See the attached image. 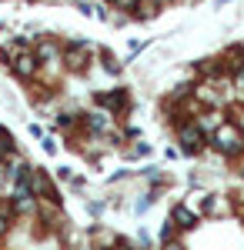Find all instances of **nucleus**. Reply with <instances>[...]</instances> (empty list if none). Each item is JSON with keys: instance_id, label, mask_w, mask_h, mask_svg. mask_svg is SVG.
Wrapping results in <instances>:
<instances>
[{"instance_id": "nucleus-1", "label": "nucleus", "mask_w": 244, "mask_h": 250, "mask_svg": "<svg viewBox=\"0 0 244 250\" xmlns=\"http://www.w3.org/2000/svg\"><path fill=\"white\" fill-rule=\"evenodd\" d=\"M211 144H214V150L224 157H238L244 150V134L234 127V124H221L214 134H211Z\"/></svg>"}, {"instance_id": "nucleus-2", "label": "nucleus", "mask_w": 244, "mask_h": 250, "mask_svg": "<svg viewBox=\"0 0 244 250\" xmlns=\"http://www.w3.org/2000/svg\"><path fill=\"white\" fill-rule=\"evenodd\" d=\"M177 140H181V154H201V147H204V130L197 127V124H181L177 127Z\"/></svg>"}, {"instance_id": "nucleus-3", "label": "nucleus", "mask_w": 244, "mask_h": 250, "mask_svg": "<svg viewBox=\"0 0 244 250\" xmlns=\"http://www.w3.org/2000/svg\"><path fill=\"white\" fill-rule=\"evenodd\" d=\"M91 43L87 40H74L71 47H67V54H64V63L71 67V70H87V63H91Z\"/></svg>"}, {"instance_id": "nucleus-4", "label": "nucleus", "mask_w": 244, "mask_h": 250, "mask_svg": "<svg viewBox=\"0 0 244 250\" xmlns=\"http://www.w3.org/2000/svg\"><path fill=\"white\" fill-rule=\"evenodd\" d=\"M27 180H30V190H34V197H44V200H50V204H60V197H57L54 184L47 180V173L37 170V167H30V173H27Z\"/></svg>"}, {"instance_id": "nucleus-5", "label": "nucleus", "mask_w": 244, "mask_h": 250, "mask_svg": "<svg viewBox=\"0 0 244 250\" xmlns=\"http://www.w3.org/2000/svg\"><path fill=\"white\" fill-rule=\"evenodd\" d=\"M171 224H174L177 230H194V227H197V213L191 210V207H184V204H177L174 213H171Z\"/></svg>"}, {"instance_id": "nucleus-6", "label": "nucleus", "mask_w": 244, "mask_h": 250, "mask_svg": "<svg viewBox=\"0 0 244 250\" xmlns=\"http://www.w3.org/2000/svg\"><path fill=\"white\" fill-rule=\"evenodd\" d=\"M97 104L107 107L114 114H127V94L124 90H114V94H97Z\"/></svg>"}, {"instance_id": "nucleus-7", "label": "nucleus", "mask_w": 244, "mask_h": 250, "mask_svg": "<svg viewBox=\"0 0 244 250\" xmlns=\"http://www.w3.org/2000/svg\"><path fill=\"white\" fill-rule=\"evenodd\" d=\"M37 57H34V54H17V57H14V74H17V77H24V80H30L34 77V74H37Z\"/></svg>"}, {"instance_id": "nucleus-8", "label": "nucleus", "mask_w": 244, "mask_h": 250, "mask_svg": "<svg viewBox=\"0 0 244 250\" xmlns=\"http://www.w3.org/2000/svg\"><path fill=\"white\" fill-rule=\"evenodd\" d=\"M87 130H91V134H107V130H111L107 114H87Z\"/></svg>"}, {"instance_id": "nucleus-9", "label": "nucleus", "mask_w": 244, "mask_h": 250, "mask_svg": "<svg viewBox=\"0 0 244 250\" xmlns=\"http://www.w3.org/2000/svg\"><path fill=\"white\" fill-rule=\"evenodd\" d=\"M34 57H37V63H44V60L57 57V47H54V43H40L37 50H34Z\"/></svg>"}, {"instance_id": "nucleus-10", "label": "nucleus", "mask_w": 244, "mask_h": 250, "mask_svg": "<svg viewBox=\"0 0 244 250\" xmlns=\"http://www.w3.org/2000/svg\"><path fill=\"white\" fill-rule=\"evenodd\" d=\"M117 10H134V7H141V0H111Z\"/></svg>"}, {"instance_id": "nucleus-11", "label": "nucleus", "mask_w": 244, "mask_h": 250, "mask_svg": "<svg viewBox=\"0 0 244 250\" xmlns=\"http://www.w3.org/2000/svg\"><path fill=\"white\" fill-rule=\"evenodd\" d=\"M10 230V210H0V237Z\"/></svg>"}, {"instance_id": "nucleus-12", "label": "nucleus", "mask_w": 244, "mask_h": 250, "mask_svg": "<svg viewBox=\"0 0 244 250\" xmlns=\"http://www.w3.org/2000/svg\"><path fill=\"white\" fill-rule=\"evenodd\" d=\"M104 67H107L111 74H117V70H121V63H117V60H114L111 54H104Z\"/></svg>"}, {"instance_id": "nucleus-13", "label": "nucleus", "mask_w": 244, "mask_h": 250, "mask_svg": "<svg viewBox=\"0 0 244 250\" xmlns=\"http://www.w3.org/2000/svg\"><path fill=\"white\" fill-rule=\"evenodd\" d=\"M161 250H184V244H181V240H174V237H171V240H164V247Z\"/></svg>"}, {"instance_id": "nucleus-14", "label": "nucleus", "mask_w": 244, "mask_h": 250, "mask_svg": "<svg viewBox=\"0 0 244 250\" xmlns=\"http://www.w3.org/2000/svg\"><path fill=\"white\" fill-rule=\"evenodd\" d=\"M44 150H47V154H57V144H54V137H44Z\"/></svg>"}, {"instance_id": "nucleus-15", "label": "nucleus", "mask_w": 244, "mask_h": 250, "mask_svg": "<svg viewBox=\"0 0 244 250\" xmlns=\"http://www.w3.org/2000/svg\"><path fill=\"white\" fill-rule=\"evenodd\" d=\"M234 87L244 94V63H241V70H238V77H234Z\"/></svg>"}, {"instance_id": "nucleus-16", "label": "nucleus", "mask_w": 244, "mask_h": 250, "mask_svg": "<svg viewBox=\"0 0 244 250\" xmlns=\"http://www.w3.org/2000/svg\"><path fill=\"white\" fill-rule=\"evenodd\" d=\"M241 177H244V167H241Z\"/></svg>"}]
</instances>
